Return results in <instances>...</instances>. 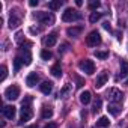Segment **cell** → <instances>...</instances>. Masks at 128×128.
<instances>
[{
    "mask_svg": "<svg viewBox=\"0 0 128 128\" xmlns=\"http://www.w3.org/2000/svg\"><path fill=\"white\" fill-rule=\"evenodd\" d=\"M32 104V96L30 95H26L24 101H23V106H21V122H27L32 116H33V110L30 107Z\"/></svg>",
    "mask_w": 128,
    "mask_h": 128,
    "instance_id": "1",
    "label": "cell"
},
{
    "mask_svg": "<svg viewBox=\"0 0 128 128\" xmlns=\"http://www.w3.org/2000/svg\"><path fill=\"white\" fill-rule=\"evenodd\" d=\"M107 98L112 101V104H120L124 100V94L118 88H112L107 90Z\"/></svg>",
    "mask_w": 128,
    "mask_h": 128,
    "instance_id": "2",
    "label": "cell"
},
{
    "mask_svg": "<svg viewBox=\"0 0 128 128\" xmlns=\"http://www.w3.org/2000/svg\"><path fill=\"white\" fill-rule=\"evenodd\" d=\"M80 18H82V14H78V11H76L72 8L65 9V12L62 14V20L65 23H71V21H76V20H80Z\"/></svg>",
    "mask_w": 128,
    "mask_h": 128,
    "instance_id": "3",
    "label": "cell"
},
{
    "mask_svg": "<svg viewBox=\"0 0 128 128\" xmlns=\"http://www.w3.org/2000/svg\"><path fill=\"white\" fill-rule=\"evenodd\" d=\"M35 18H36L41 24H48V26H51V24L54 23V15H53L51 12H38V14L35 15Z\"/></svg>",
    "mask_w": 128,
    "mask_h": 128,
    "instance_id": "4",
    "label": "cell"
},
{
    "mask_svg": "<svg viewBox=\"0 0 128 128\" xmlns=\"http://www.w3.org/2000/svg\"><path fill=\"white\" fill-rule=\"evenodd\" d=\"M78 66H80V70H82L83 72H86L88 76H92V74L95 72V63H94L92 60H89V59H83V60L78 63Z\"/></svg>",
    "mask_w": 128,
    "mask_h": 128,
    "instance_id": "5",
    "label": "cell"
},
{
    "mask_svg": "<svg viewBox=\"0 0 128 128\" xmlns=\"http://www.w3.org/2000/svg\"><path fill=\"white\" fill-rule=\"evenodd\" d=\"M101 35H100V32H96V30H94V32H90L88 36H86V44L89 45V47H96V45H100L101 44Z\"/></svg>",
    "mask_w": 128,
    "mask_h": 128,
    "instance_id": "6",
    "label": "cell"
},
{
    "mask_svg": "<svg viewBox=\"0 0 128 128\" xmlns=\"http://www.w3.org/2000/svg\"><path fill=\"white\" fill-rule=\"evenodd\" d=\"M5 96H6L8 100H11V101L17 100V98L20 96V88H18L17 84H12V86L6 88V90H5Z\"/></svg>",
    "mask_w": 128,
    "mask_h": 128,
    "instance_id": "7",
    "label": "cell"
},
{
    "mask_svg": "<svg viewBox=\"0 0 128 128\" xmlns=\"http://www.w3.org/2000/svg\"><path fill=\"white\" fill-rule=\"evenodd\" d=\"M18 57L21 59V62L24 63V65H30V63H32V54H30L29 48H20Z\"/></svg>",
    "mask_w": 128,
    "mask_h": 128,
    "instance_id": "8",
    "label": "cell"
},
{
    "mask_svg": "<svg viewBox=\"0 0 128 128\" xmlns=\"http://www.w3.org/2000/svg\"><path fill=\"white\" fill-rule=\"evenodd\" d=\"M107 80H108V74H107V71L100 72V76H98L96 80H95V88H96V89H101V88L107 83Z\"/></svg>",
    "mask_w": 128,
    "mask_h": 128,
    "instance_id": "9",
    "label": "cell"
},
{
    "mask_svg": "<svg viewBox=\"0 0 128 128\" xmlns=\"http://www.w3.org/2000/svg\"><path fill=\"white\" fill-rule=\"evenodd\" d=\"M15 113H17V108L14 106H6L3 107V116L6 119H14L15 118Z\"/></svg>",
    "mask_w": 128,
    "mask_h": 128,
    "instance_id": "10",
    "label": "cell"
},
{
    "mask_svg": "<svg viewBox=\"0 0 128 128\" xmlns=\"http://www.w3.org/2000/svg\"><path fill=\"white\" fill-rule=\"evenodd\" d=\"M38 82H39V76H38L36 72H30V74L27 76V78H26V84H27L29 88H33Z\"/></svg>",
    "mask_w": 128,
    "mask_h": 128,
    "instance_id": "11",
    "label": "cell"
},
{
    "mask_svg": "<svg viewBox=\"0 0 128 128\" xmlns=\"http://www.w3.org/2000/svg\"><path fill=\"white\" fill-rule=\"evenodd\" d=\"M39 90H41L42 94L48 95V94L53 90V83H51V82H42V83L39 84Z\"/></svg>",
    "mask_w": 128,
    "mask_h": 128,
    "instance_id": "12",
    "label": "cell"
},
{
    "mask_svg": "<svg viewBox=\"0 0 128 128\" xmlns=\"http://www.w3.org/2000/svg\"><path fill=\"white\" fill-rule=\"evenodd\" d=\"M57 42V35L56 33H50L45 39H44V44H45V47H53L54 44Z\"/></svg>",
    "mask_w": 128,
    "mask_h": 128,
    "instance_id": "13",
    "label": "cell"
},
{
    "mask_svg": "<svg viewBox=\"0 0 128 128\" xmlns=\"http://www.w3.org/2000/svg\"><path fill=\"white\" fill-rule=\"evenodd\" d=\"M71 92H72V86L68 83V84H65V86H63V88L60 89V94H59V96H60V98H68Z\"/></svg>",
    "mask_w": 128,
    "mask_h": 128,
    "instance_id": "14",
    "label": "cell"
},
{
    "mask_svg": "<svg viewBox=\"0 0 128 128\" xmlns=\"http://www.w3.org/2000/svg\"><path fill=\"white\" fill-rule=\"evenodd\" d=\"M82 30H83V27H80V26H76V27H70V29L66 30V33H68V36L77 38V36H80Z\"/></svg>",
    "mask_w": 128,
    "mask_h": 128,
    "instance_id": "15",
    "label": "cell"
},
{
    "mask_svg": "<svg viewBox=\"0 0 128 128\" xmlns=\"http://www.w3.org/2000/svg\"><path fill=\"white\" fill-rule=\"evenodd\" d=\"M90 100H92V94L89 92V90H84V92H82L80 94V102L82 104H89L90 102Z\"/></svg>",
    "mask_w": 128,
    "mask_h": 128,
    "instance_id": "16",
    "label": "cell"
},
{
    "mask_svg": "<svg viewBox=\"0 0 128 128\" xmlns=\"http://www.w3.org/2000/svg\"><path fill=\"white\" fill-rule=\"evenodd\" d=\"M41 116H42L44 119H50V118L53 116V108H51L50 106H44V107L41 108Z\"/></svg>",
    "mask_w": 128,
    "mask_h": 128,
    "instance_id": "17",
    "label": "cell"
},
{
    "mask_svg": "<svg viewBox=\"0 0 128 128\" xmlns=\"http://www.w3.org/2000/svg\"><path fill=\"white\" fill-rule=\"evenodd\" d=\"M107 110H108L113 116H118L122 108H120V104H108V108H107Z\"/></svg>",
    "mask_w": 128,
    "mask_h": 128,
    "instance_id": "18",
    "label": "cell"
},
{
    "mask_svg": "<svg viewBox=\"0 0 128 128\" xmlns=\"http://www.w3.org/2000/svg\"><path fill=\"white\" fill-rule=\"evenodd\" d=\"M128 76V62L126 60H120V74L119 77H126Z\"/></svg>",
    "mask_w": 128,
    "mask_h": 128,
    "instance_id": "19",
    "label": "cell"
},
{
    "mask_svg": "<svg viewBox=\"0 0 128 128\" xmlns=\"http://www.w3.org/2000/svg\"><path fill=\"white\" fill-rule=\"evenodd\" d=\"M50 72L53 74V77H57V78L62 77V68H60V63H56V65H53Z\"/></svg>",
    "mask_w": 128,
    "mask_h": 128,
    "instance_id": "20",
    "label": "cell"
},
{
    "mask_svg": "<svg viewBox=\"0 0 128 128\" xmlns=\"http://www.w3.org/2000/svg\"><path fill=\"white\" fill-rule=\"evenodd\" d=\"M20 18L18 17H15V15H11V18H9V29H17L18 26H20Z\"/></svg>",
    "mask_w": 128,
    "mask_h": 128,
    "instance_id": "21",
    "label": "cell"
},
{
    "mask_svg": "<svg viewBox=\"0 0 128 128\" xmlns=\"http://www.w3.org/2000/svg\"><path fill=\"white\" fill-rule=\"evenodd\" d=\"M108 125H110V120H108V118H107V116H101V118L96 120V126L106 128V126H108Z\"/></svg>",
    "mask_w": 128,
    "mask_h": 128,
    "instance_id": "22",
    "label": "cell"
},
{
    "mask_svg": "<svg viewBox=\"0 0 128 128\" xmlns=\"http://www.w3.org/2000/svg\"><path fill=\"white\" fill-rule=\"evenodd\" d=\"M62 3H63L62 0H56V2H50V3H48V8H50L51 11H57V9L62 6Z\"/></svg>",
    "mask_w": 128,
    "mask_h": 128,
    "instance_id": "23",
    "label": "cell"
},
{
    "mask_svg": "<svg viewBox=\"0 0 128 128\" xmlns=\"http://www.w3.org/2000/svg\"><path fill=\"white\" fill-rule=\"evenodd\" d=\"M21 65H24V63L21 62V59L17 56L15 59H14V72H18L20 71V68H21Z\"/></svg>",
    "mask_w": 128,
    "mask_h": 128,
    "instance_id": "24",
    "label": "cell"
},
{
    "mask_svg": "<svg viewBox=\"0 0 128 128\" xmlns=\"http://www.w3.org/2000/svg\"><path fill=\"white\" fill-rule=\"evenodd\" d=\"M51 57H53V54H51L50 50H42V51H41V59H42V60H50Z\"/></svg>",
    "mask_w": 128,
    "mask_h": 128,
    "instance_id": "25",
    "label": "cell"
},
{
    "mask_svg": "<svg viewBox=\"0 0 128 128\" xmlns=\"http://www.w3.org/2000/svg\"><path fill=\"white\" fill-rule=\"evenodd\" d=\"M94 56H95L96 59H102V60H104V59L108 57V53H107V51H100V50H96V51L94 53Z\"/></svg>",
    "mask_w": 128,
    "mask_h": 128,
    "instance_id": "26",
    "label": "cell"
},
{
    "mask_svg": "<svg viewBox=\"0 0 128 128\" xmlns=\"http://www.w3.org/2000/svg\"><path fill=\"white\" fill-rule=\"evenodd\" d=\"M101 106H102V101H101V98L96 96V100L94 101V112H95V113L100 112V110H101Z\"/></svg>",
    "mask_w": 128,
    "mask_h": 128,
    "instance_id": "27",
    "label": "cell"
},
{
    "mask_svg": "<svg viewBox=\"0 0 128 128\" xmlns=\"http://www.w3.org/2000/svg\"><path fill=\"white\" fill-rule=\"evenodd\" d=\"M100 18H101V12H92L90 17H89V21L90 23H96Z\"/></svg>",
    "mask_w": 128,
    "mask_h": 128,
    "instance_id": "28",
    "label": "cell"
},
{
    "mask_svg": "<svg viewBox=\"0 0 128 128\" xmlns=\"http://www.w3.org/2000/svg\"><path fill=\"white\" fill-rule=\"evenodd\" d=\"M0 71H2V76H0V80H5L6 78V76H8V68H6V65H2V68H0Z\"/></svg>",
    "mask_w": 128,
    "mask_h": 128,
    "instance_id": "29",
    "label": "cell"
},
{
    "mask_svg": "<svg viewBox=\"0 0 128 128\" xmlns=\"http://www.w3.org/2000/svg\"><path fill=\"white\" fill-rule=\"evenodd\" d=\"M88 6H89V9L95 11L96 8H100V2H96V0H92V2H89V3H88Z\"/></svg>",
    "mask_w": 128,
    "mask_h": 128,
    "instance_id": "30",
    "label": "cell"
},
{
    "mask_svg": "<svg viewBox=\"0 0 128 128\" xmlns=\"http://www.w3.org/2000/svg\"><path fill=\"white\" fill-rule=\"evenodd\" d=\"M76 82H77V84H76L77 88H82V86L84 84V80H83L82 77H78V76H76Z\"/></svg>",
    "mask_w": 128,
    "mask_h": 128,
    "instance_id": "31",
    "label": "cell"
},
{
    "mask_svg": "<svg viewBox=\"0 0 128 128\" xmlns=\"http://www.w3.org/2000/svg\"><path fill=\"white\" fill-rule=\"evenodd\" d=\"M44 128H57V124H56V122H48Z\"/></svg>",
    "mask_w": 128,
    "mask_h": 128,
    "instance_id": "32",
    "label": "cell"
},
{
    "mask_svg": "<svg viewBox=\"0 0 128 128\" xmlns=\"http://www.w3.org/2000/svg\"><path fill=\"white\" fill-rule=\"evenodd\" d=\"M17 42H18V44H24V42H23V35H21V33H17Z\"/></svg>",
    "mask_w": 128,
    "mask_h": 128,
    "instance_id": "33",
    "label": "cell"
},
{
    "mask_svg": "<svg viewBox=\"0 0 128 128\" xmlns=\"http://www.w3.org/2000/svg\"><path fill=\"white\" fill-rule=\"evenodd\" d=\"M29 5H30L32 8H35V6H38V0H30V2H29Z\"/></svg>",
    "mask_w": 128,
    "mask_h": 128,
    "instance_id": "34",
    "label": "cell"
},
{
    "mask_svg": "<svg viewBox=\"0 0 128 128\" xmlns=\"http://www.w3.org/2000/svg\"><path fill=\"white\" fill-rule=\"evenodd\" d=\"M102 26H104V29H106V30H112V27H110V23H107V21H106Z\"/></svg>",
    "mask_w": 128,
    "mask_h": 128,
    "instance_id": "35",
    "label": "cell"
},
{
    "mask_svg": "<svg viewBox=\"0 0 128 128\" xmlns=\"http://www.w3.org/2000/svg\"><path fill=\"white\" fill-rule=\"evenodd\" d=\"M30 32H32V33H39V29H35V27H32V29H30Z\"/></svg>",
    "mask_w": 128,
    "mask_h": 128,
    "instance_id": "36",
    "label": "cell"
},
{
    "mask_svg": "<svg viewBox=\"0 0 128 128\" xmlns=\"http://www.w3.org/2000/svg\"><path fill=\"white\" fill-rule=\"evenodd\" d=\"M76 3H77V6H82V5H83V2H82V0H77Z\"/></svg>",
    "mask_w": 128,
    "mask_h": 128,
    "instance_id": "37",
    "label": "cell"
},
{
    "mask_svg": "<svg viewBox=\"0 0 128 128\" xmlns=\"http://www.w3.org/2000/svg\"><path fill=\"white\" fill-rule=\"evenodd\" d=\"M27 128H38V125H30V126H27Z\"/></svg>",
    "mask_w": 128,
    "mask_h": 128,
    "instance_id": "38",
    "label": "cell"
},
{
    "mask_svg": "<svg viewBox=\"0 0 128 128\" xmlns=\"http://www.w3.org/2000/svg\"><path fill=\"white\" fill-rule=\"evenodd\" d=\"M125 84H126V86H128V80H126V82H125Z\"/></svg>",
    "mask_w": 128,
    "mask_h": 128,
    "instance_id": "39",
    "label": "cell"
}]
</instances>
